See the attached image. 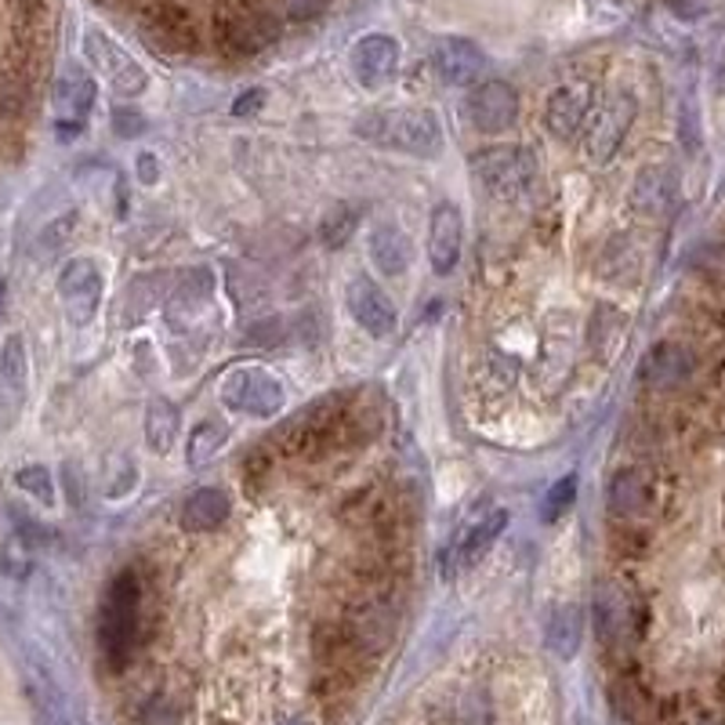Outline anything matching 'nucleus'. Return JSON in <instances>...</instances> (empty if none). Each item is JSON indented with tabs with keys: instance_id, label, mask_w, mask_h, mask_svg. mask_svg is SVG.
Returning <instances> with one entry per match:
<instances>
[{
	"instance_id": "nucleus-23",
	"label": "nucleus",
	"mask_w": 725,
	"mask_h": 725,
	"mask_svg": "<svg viewBox=\"0 0 725 725\" xmlns=\"http://www.w3.org/2000/svg\"><path fill=\"white\" fill-rule=\"evenodd\" d=\"M178 406L170 400H153L149 411H145V443L153 446L156 454H167L178 439Z\"/></svg>"
},
{
	"instance_id": "nucleus-15",
	"label": "nucleus",
	"mask_w": 725,
	"mask_h": 725,
	"mask_svg": "<svg viewBox=\"0 0 725 725\" xmlns=\"http://www.w3.org/2000/svg\"><path fill=\"white\" fill-rule=\"evenodd\" d=\"M349 65L363 87H385L395 76V70H400V44L385 33L360 37V41L352 44Z\"/></svg>"
},
{
	"instance_id": "nucleus-16",
	"label": "nucleus",
	"mask_w": 725,
	"mask_h": 725,
	"mask_svg": "<svg viewBox=\"0 0 725 725\" xmlns=\"http://www.w3.org/2000/svg\"><path fill=\"white\" fill-rule=\"evenodd\" d=\"M460 244H465V221H460V207L443 200L435 204L432 218H428V261L432 269L446 276L454 272L460 261Z\"/></svg>"
},
{
	"instance_id": "nucleus-37",
	"label": "nucleus",
	"mask_w": 725,
	"mask_h": 725,
	"mask_svg": "<svg viewBox=\"0 0 725 725\" xmlns=\"http://www.w3.org/2000/svg\"><path fill=\"white\" fill-rule=\"evenodd\" d=\"M41 725H65V722L59 718V711H41Z\"/></svg>"
},
{
	"instance_id": "nucleus-21",
	"label": "nucleus",
	"mask_w": 725,
	"mask_h": 725,
	"mask_svg": "<svg viewBox=\"0 0 725 725\" xmlns=\"http://www.w3.org/2000/svg\"><path fill=\"white\" fill-rule=\"evenodd\" d=\"M229 519V494L218 486H200L182 505V526L189 534H210Z\"/></svg>"
},
{
	"instance_id": "nucleus-31",
	"label": "nucleus",
	"mask_w": 725,
	"mask_h": 725,
	"mask_svg": "<svg viewBox=\"0 0 725 725\" xmlns=\"http://www.w3.org/2000/svg\"><path fill=\"white\" fill-rule=\"evenodd\" d=\"M15 483L22 486L25 494H33L41 505H51L55 500V483H51V472L44 465H30V468H22Z\"/></svg>"
},
{
	"instance_id": "nucleus-34",
	"label": "nucleus",
	"mask_w": 725,
	"mask_h": 725,
	"mask_svg": "<svg viewBox=\"0 0 725 725\" xmlns=\"http://www.w3.org/2000/svg\"><path fill=\"white\" fill-rule=\"evenodd\" d=\"M160 718H164V725H178V715H175V707H170L164 696H156V701L142 711V722L145 725H160Z\"/></svg>"
},
{
	"instance_id": "nucleus-25",
	"label": "nucleus",
	"mask_w": 725,
	"mask_h": 725,
	"mask_svg": "<svg viewBox=\"0 0 725 725\" xmlns=\"http://www.w3.org/2000/svg\"><path fill=\"white\" fill-rule=\"evenodd\" d=\"M580 628H584V621H580L577 605H559V610L551 613V621H548V645L562 656V661H570V656L577 653Z\"/></svg>"
},
{
	"instance_id": "nucleus-20",
	"label": "nucleus",
	"mask_w": 725,
	"mask_h": 725,
	"mask_svg": "<svg viewBox=\"0 0 725 725\" xmlns=\"http://www.w3.org/2000/svg\"><path fill=\"white\" fill-rule=\"evenodd\" d=\"M588 110H591V87L588 84H562L559 91H551L545 124L556 138H570L584 127Z\"/></svg>"
},
{
	"instance_id": "nucleus-14",
	"label": "nucleus",
	"mask_w": 725,
	"mask_h": 725,
	"mask_svg": "<svg viewBox=\"0 0 725 725\" xmlns=\"http://www.w3.org/2000/svg\"><path fill=\"white\" fill-rule=\"evenodd\" d=\"M519 113V95L516 87L505 81H483L476 91L468 95V121L483 135H500L508 131L511 121Z\"/></svg>"
},
{
	"instance_id": "nucleus-18",
	"label": "nucleus",
	"mask_w": 725,
	"mask_h": 725,
	"mask_svg": "<svg viewBox=\"0 0 725 725\" xmlns=\"http://www.w3.org/2000/svg\"><path fill=\"white\" fill-rule=\"evenodd\" d=\"M25 377H30V360H25V341L8 334L0 345V425H11L22 411Z\"/></svg>"
},
{
	"instance_id": "nucleus-12",
	"label": "nucleus",
	"mask_w": 725,
	"mask_h": 725,
	"mask_svg": "<svg viewBox=\"0 0 725 725\" xmlns=\"http://www.w3.org/2000/svg\"><path fill=\"white\" fill-rule=\"evenodd\" d=\"M84 48H87V59L99 65V70L105 73V81L121 91L124 99H138L142 91L149 87V73L135 62V55H127V51L116 41H110L105 33L91 30L84 37Z\"/></svg>"
},
{
	"instance_id": "nucleus-24",
	"label": "nucleus",
	"mask_w": 725,
	"mask_h": 725,
	"mask_svg": "<svg viewBox=\"0 0 725 725\" xmlns=\"http://www.w3.org/2000/svg\"><path fill=\"white\" fill-rule=\"evenodd\" d=\"M505 526H508V511L505 508H490L486 516L472 526V534L460 540V562L465 566H476L486 551H490L494 540L505 534Z\"/></svg>"
},
{
	"instance_id": "nucleus-5",
	"label": "nucleus",
	"mask_w": 725,
	"mask_h": 725,
	"mask_svg": "<svg viewBox=\"0 0 725 725\" xmlns=\"http://www.w3.org/2000/svg\"><path fill=\"white\" fill-rule=\"evenodd\" d=\"M595 631L610 650H628L642 639L645 602L635 595V588L621 584V580H605L595 588Z\"/></svg>"
},
{
	"instance_id": "nucleus-26",
	"label": "nucleus",
	"mask_w": 725,
	"mask_h": 725,
	"mask_svg": "<svg viewBox=\"0 0 725 725\" xmlns=\"http://www.w3.org/2000/svg\"><path fill=\"white\" fill-rule=\"evenodd\" d=\"M229 443V428L226 425H218V421H200V425L193 428L189 435V454L186 460L193 468H204L210 465L218 454H221V446Z\"/></svg>"
},
{
	"instance_id": "nucleus-38",
	"label": "nucleus",
	"mask_w": 725,
	"mask_h": 725,
	"mask_svg": "<svg viewBox=\"0 0 725 725\" xmlns=\"http://www.w3.org/2000/svg\"><path fill=\"white\" fill-rule=\"evenodd\" d=\"M287 725H309L305 718H294V722H287Z\"/></svg>"
},
{
	"instance_id": "nucleus-27",
	"label": "nucleus",
	"mask_w": 725,
	"mask_h": 725,
	"mask_svg": "<svg viewBox=\"0 0 725 725\" xmlns=\"http://www.w3.org/2000/svg\"><path fill=\"white\" fill-rule=\"evenodd\" d=\"M55 102H59V113L84 116L91 110V102H95V84H91V76H84L81 70L65 73L55 87Z\"/></svg>"
},
{
	"instance_id": "nucleus-29",
	"label": "nucleus",
	"mask_w": 725,
	"mask_h": 725,
	"mask_svg": "<svg viewBox=\"0 0 725 725\" xmlns=\"http://www.w3.org/2000/svg\"><path fill=\"white\" fill-rule=\"evenodd\" d=\"M160 283H156V276H138V280H131L127 290H124V323H135L142 320L145 312L160 305Z\"/></svg>"
},
{
	"instance_id": "nucleus-36",
	"label": "nucleus",
	"mask_w": 725,
	"mask_h": 725,
	"mask_svg": "<svg viewBox=\"0 0 725 725\" xmlns=\"http://www.w3.org/2000/svg\"><path fill=\"white\" fill-rule=\"evenodd\" d=\"M138 175H142V182H149V186H153V182H156V156H149V153L142 156V160H138Z\"/></svg>"
},
{
	"instance_id": "nucleus-7",
	"label": "nucleus",
	"mask_w": 725,
	"mask_h": 725,
	"mask_svg": "<svg viewBox=\"0 0 725 725\" xmlns=\"http://www.w3.org/2000/svg\"><path fill=\"white\" fill-rule=\"evenodd\" d=\"M631 121H635V99H631L628 91L605 95L595 105V113H591V121H584V153L595 164H605L617 149H621Z\"/></svg>"
},
{
	"instance_id": "nucleus-13",
	"label": "nucleus",
	"mask_w": 725,
	"mask_h": 725,
	"mask_svg": "<svg viewBox=\"0 0 725 725\" xmlns=\"http://www.w3.org/2000/svg\"><path fill=\"white\" fill-rule=\"evenodd\" d=\"M345 305L352 312V320L363 327L371 338H392L395 327H400V312H395V301L374 283L371 276H355L345 290Z\"/></svg>"
},
{
	"instance_id": "nucleus-9",
	"label": "nucleus",
	"mask_w": 725,
	"mask_h": 725,
	"mask_svg": "<svg viewBox=\"0 0 725 725\" xmlns=\"http://www.w3.org/2000/svg\"><path fill=\"white\" fill-rule=\"evenodd\" d=\"M605 505H610V516L621 526L645 522L656 511V479H653V472L642 468V465L621 468L610 483V497H605Z\"/></svg>"
},
{
	"instance_id": "nucleus-1",
	"label": "nucleus",
	"mask_w": 725,
	"mask_h": 725,
	"mask_svg": "<svg viewBox=\"0 0 725 725\" xmlns=\"http://www.w3.org/2000/svg\"><path fill=\"white\" fill-rule=\"evenodd\" d=\"M355 135L371 145H381V149L425 156V160L443 153L439 116L432 110H414V105H403V110H374V113L360 116Z\"/></svg>"
},
{
	"instance_id": "nucleus-30",
	"label": "nucleus",
	"mask_w": 725,
	"mask_h": 725,
	"mask_svg": "<svg viewBox=\"0 0 725 725\" xmlns=\"http://www.w3.org/2000/svg\"><path fill=\"white\" fill-rule=\"evenodd\" d=\"M573 500H577V476H562V479L545 494V500H540V519H545V522L562 519L566 511H570Z\"/></svg>"
},
{
	"instance_id": "nucleus-6",
	"label": "nucleus",
	"mask_w": 725,
	"mask_h": 725,
	"mask_svg": "<svg viewBox=\"0 0 725 725\" xmlns=\"http://www.w3.org/2000/svg\"><path fill=\"white\" fill-rule=\"evenodd\" d=\"M345 406H349V395H327V400L312 403L309 411H301L283 428V443L294 454H305V457L327 454L331 446L345 439Z\"/></svg>"
},
{
	"instance_id": "nucleus-19",
	"label": "nucleus",
	"mask_w": 725,
	"mask_h": 725,
	"mask_svg": "<svg viewBox=\"0 0 725 725\" xmlns=\"http://www.w3.org/2000/svg\"><path fill=\"white\" fill-rule=\"evenodd\" d=\"M435 73L443 76V84L450 87H468L476 84L483 76V51L465 41V37H443L439 44H435Z\"/></svg>"
},
{
	"instance_id": "nucleus-32",
	"label": "nucleus",
	"mask_w": 725,
	"mask_h": 725,
	"mask_svg": "<svg viewBox=\"0 0 725 725\" xmlns=\"http://www.w3.org/2000/svg\"><path fill=\"white\" fill-rule=\"evenodd\" d=\"M327 4H331V0H283V11H287V19L305 22V19L323 15Z\"/></svg>"
},
{
	"instance_id": "nucleus-17",
	"label": "nucleus",
	"mask_w": 725,
	"mask_h": 725,
	"mask_svg": "<svg viewBox=\"0 0 725 725\" xmlns=\"http://www.w3.org/2000/svg\"><path fill=\"white\" fill-rule=\"evenodd\" d=\"M142 33L156 51H167V55H182V51L196 48V30L186 8L178 4H156L145 11L142 19Z\"/></svg>"
},
{
	"instance_id": "nucleus-35",
	"label": "nucleus",
	"mask_w": 725,
	"mask_h": 725,
	"mask_svg": "<svg viewBox=\"0 0 725 725\" xmlns=\"http://www.w3.org/2000/svg\"><path fill=\"white\" fill-rule=\"evenodd\" d=\"M261 102H266V91H247V95H240V99H236L232 113H236V116L258 113V110H261Z\"/></svg>"
},
{
	"instance_id": "nucleus-3",
	"label": "nucleus",
	"mask_w": 725,
	"mask_h": 725,
	"mask_svg": "<svg viewBox=\"0 0 725 725\" xmlns=\"http://www.w3.org/2000/svg\"><path fill=\"white\" fill-rule=\"evenodd\" d=\"M138 605H142V591L135 573H121L113 580L110 595L102 602V621H99V645L102 656L113 667H124L127 656L135 653V639H138Z\"/></svg>"
},
{
	"instance_id": "nucleus-33",
	"label": "nucleus",
	"mask_w": 725,
	"mask_h": 725,
	"mask_svg": "<svg viewBox=\"0 0 725 725\" xmlns=\"http://www.w3.org/2000/svg\"><path fill=\"white\" fill-rule=\"evenodd\" d=\"M73 221H76V215H65V218H59L55 226H51V229L44 232V240H41L44 255H55V247H59L62 240H70V232H73Z\"/></svg>"
},
{
	"instance_id": "nucleus-2",
	"label": "nucleus",
	"mask_w": 725,
	"mask_h": 725,
	"mask_svg": "<svg viewBox=\"0 0 725 725\" xmlns=\"http://www.w3.org/2000/svg\"><path fill=\"white\" fill-rule=\"evenodd\" d=\"M280 37V19L261 0H218L215 44L226 55H258Z\"/></svg>"
},
{
	"instance_id": "nucleus-4",
	"label": "nucleus",
	"mask_w": 725,
	"mask_h": 725,
	"mask_svg": "<svg viewBox=\"0 0 725 725\" xmlns=\"http://www.w3.org/2000/svg\"><path fill=\"white\" fill-rule=\"evenodd\" d=\"M472 178L494 200H519L534 186L537 160L526 145H486L472 156Z\"/></svg>"
},
{
	"instance_id": "nucleus-28",
	"label": "nucleus",
	"mask_w": 725,
	"mask_h": 725,
	"mask_svg": "<svg viewBox=\"0 0 725 725\" xmlns=\"http://www.w3.org/2000/svg\"><path fill=\"white\" fill-rule=\"evenodd\" d=\"M355 229H360V207H352V204H338V207H331V210H327V215H323L320 240H323V247L338 250V247H345V244L352 240Z\"/></svg>"
},
{
	"instance_id": "nucleus-10",
	"label": "nucleus",
	"mask_w": 725,
	"mask_h": 725,
	"mask_svg": "<svg viewBox=\"0 0 725 725\" xmlns=\"http://www.w3.org/2000/svg\"><path fill=\"white\" fill-rule=\"evenodd\" d=\"M59 298L65 305V315L76 327H87L95 320V312L102 305V272L91 258H73L65 261V269L59 272Z\"/></svg>"
},
{
	"instance_id": "nucleus-11",
	"label": "nucleus",
	"mask_w": 725,
	"mask_h": 725,
	"mask_svg": "<svg viewBox=\"0 0 725 725\" xmlns=\"http://www.w3.org/2000/svg\"><path fill=\"white\" fill-rule=\"evenodd\" d=\"M701 371V355L685 341H661L642 363V381L653 392H682Z\"/></svg>"
},
{
	"instance_id": "nucleus-8",
	"label": "nucleus",
	"mask_w": 725,
	"mask_h": 725,
	"mask_svg": "<svg viewBox=\"0 0 725 725\" xmlns=\"http://www.w3.org/2000/svg\"><path fill=\"white\" fill-rule=\"evenodd\" d=\"M221 400H226L236 414L247 417H272L283 406V385L261 366H240L221 381Z\"/></svg>"
},
{
	"instance_id": "nucleus-22",
	"label": "nucleus",
	"mask_w": 725,
	"mask_h": 725,
	"mask_svg": "<svg viewBox=\"0 0 725 725\" xmlns=\"http://www.w3.org/2000/svg\"><path fill=\"white\" fill-rule=\"evenodd\" d=\"M371 258L385 276H403L414 261V244L400 226H377L371 232Z\"/></svg>"
}]
</instances>
